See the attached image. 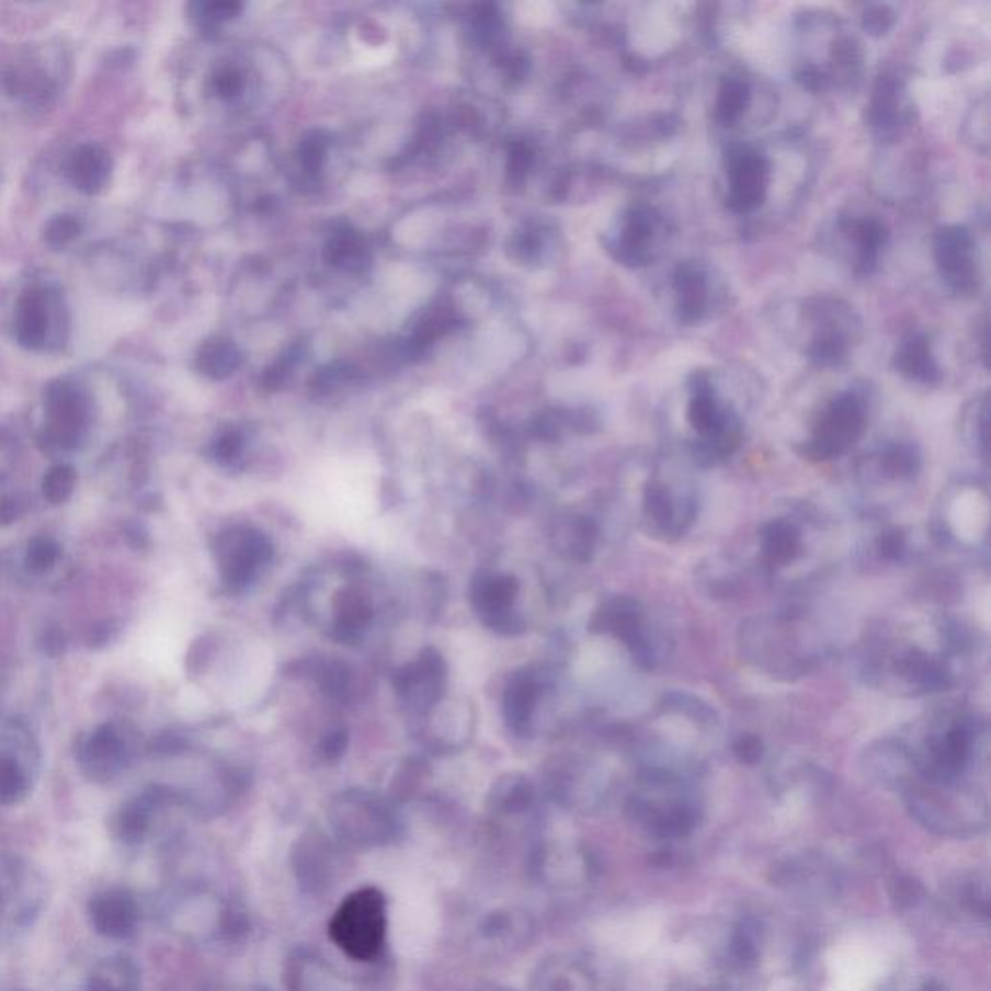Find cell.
<instances>
[{
    "label": "cell",
    "instance_id": "5",
    "mask_svg": "<svg viewBox=\"0 0 991 991\" xmlns=\"http://www.w3.org/2000/svg\"><path fill=\"white\" fill-rule=\"evenodd\" d=\"M823 525L808 508H790L765 520L758 531V570L775 581H790V571L813 563Z\"/></svg>",
    "mask_w": 991,
    "mask_h": 991
},
{
    "label": "cell",
    "instance_id": "3",
    "mask_svg": "<svg viewBox=\"0 0 991 991\" xmlns=\"http://www.w3.org/2000/svg\"><path fill=\"white\" fill-rule=\"evenodd\" d=\"M699 498L686 472L654 465L637 482L636 520L645 535L672 543L684 537L697 520Z\"/></svg>",
    "mask_w": 991,
    "mask_h": 991
},
{
    "label": "cell",
    "instance_id": "39",
    "mask_svg": "<svg viewBox=\"0 0 991 991\" xmlns=\"http://www.w3.org/2000/svg\"><path fill=\"white\" fill-rule=\"evenodd\" d=\"M25 877L24 869H20V867H14V872H12V877H10V884H4L2 879H0V920H2V912L7 909V897L14 892V887H16L22 879Z\"/></svg>",
    "mask_w": 991,
    "mask_h": 991
},
{
    "label": "cell",
    "instance_id": "14",
    "mask_svg": "<svg viewBox=\"0 0 991 991\" xmlns=\"http://www.w3.org/2000/svg\"><path fill=\"white\" fill-rule=\"evenodd\" d=\"M45 409L49 421L50 438L58 446H75L88 424V397L76 384L57 380L45 391Z\"/></svg>",
    "mask_w": 991,
    "mask_h": 991
},
{
    "label": "cell",
    "instance_id": "2",
    "mask_svg": "<svg viewBox=\"0 0 991 991\" xmlns=\"http://www.w3.org/2000/svg\"><path fill=\"white\" fill-rule=\"evenodd\" d=\"M738 649L743 661L777 680L808 676L823 657L818 631L798 612H778L742 622Z\"/></svg>",
    "mask_w": 991,
    "mask_h": 991
},
{
    "label": "cell",
    "instance_id": "9",
    "mask_svg": "<svg viewBox=\"0 0 991 991\" xmlns=\"http://www.w3.org/2000/svg\"><path fill=\"white\" fill-rule=\"evenodd\" d=\"M725 167L730 179L728 209L734 214H752L767 196V158L748 144H730L725 149Z\"/></svg>",
    "mask_w": 991,
    "mask_h": 991
},
{
    "label": "cell",
    "instance_id": "6",
    "mask_svg": "<svg viewBox=\"0 0 991 991\" xmlns=\"http://www.w3.org/2000/svg\"><path fill=\"white\" fill-rule=\"evenodd\" d=\"M591 629L624 645L637 669L654 670L667 661L670 639L636 596H612L593 614Z\"/></svg>",
    "mask_w": 991,
    "mask_h": 991
},
{
    "label": "cell",
    "instance_id": "17",
    "mask_svg": "<svg viewBox=\"0 0 991 991\" xmlns=\"http://www.w3.org/2000/svg\"><path fill=\"white\" fill-rule=\"evenodd\" d=\"M65 169L75 189L83 194H98L111 181L113 159L98 144H82L70 151Z\"/></svg>",
    "mask_w": 991,
    "mask_h": 991
},
{
    "label": "cell",
    "instance_id": "40",
    "mask_svg": "<svg viewBox=\"0 0 991 991\" xmlns=\"http://www.w3.org/2000/svg\"><path fill=\"white\" fill-rule=\"evenodd\" d=\"M348 748V734L345 732H333L328 736V740L323 742V752L328 758H339Z\"/></svg>",
    "mask_w": 991,
    "mask_h": 991
},
{
    "label": "cell",
    "instance_id": "33",
    "mask_svg": "<svg viewBox=\"0 0 991 991\" xmlns=\"http://www.w3.org/2000/svg\"><path fill=\"white\" fill-rule=\"evenodd\" d=\"M895 20H897V16H895L892 9L885 7V4H872L864 12L862 25H864L867 34L874 35V37H881V35L889 34V30L895 25Z\"/></svg>",
    "mask_w": 991,
    "mask_h": 991
},
{
    "label": "cell",
    "instance_id": "26",
    "mask_svg": "<svg viewBox=\"0 0 991 991\" xmlns=\"http://www.w3.org/2000/svg\"><path fill=\"white\" fill-rule=\"evenodd\" d=\"M752 100L750 83L742 78H722L719 88V98L715 105V118L725 126L734 124L745 113V109Z\"/></svg>",
    "mask_w": 991,
    "mask_h": 991
},
{
    "label": "cell",
    "instance_id": "15",
    "mask_svg": "<svg viewBox=\"0 0 991 991\" xmlns=\"http://www.w3.org/2000/svg\"><path fill=\"white\" fill-rule=\"evenodd\" d=\"M910 111L901 80L892 75L879 76L867 109V123L877 138H895L902 126L910 123Z\"/></svg>",
    "mask_w": 991,
    "mask_h": 991
},
{
    "label": "cell",
    "instance_id": "10",
    "mask_svg": "<svg viewBox=\"0 0 991 991\" xmlns=\"http://www.w3.org/2000/svg\"><path fill=\"white\" fill-rule=\"evenodd\" d=\"M934 257L943 283L955 295H972L978 289V264L972 235L960 225L943 227L935 235Z\"/></svg>",
    "mask_w": 991,
    "mask_h": 991
},
{
    "label": "cell",
    "instance_id": "31",
    "mask_svg": "<svg viewBox=\"0 0 991 991\" xmlns=\"http://www.w3.org/2000/svg\"><path fill=\"white\" fill-rule=\"evenodd\" d=\"M235 353L229 345L224 343H212L200 353L198 366L200 371L209 376H224L235 366Z\"/></svg>",
    "mask_w": 991,
    "mask_h": 991
},
{
    "label": "cell",
    "instance_id": "8",
    "mask_svg": "<svg viewBox=\"0 0 991 991\" xmlns=\"http://www.w3.org/2000/svg\"><path fill=\"white\" fill-rule=\"evenodd\" d=\"M331 939L356 960L376 957L386 932V904L380 891L361 889L349 895L330 925Z\"/></svg>",
    "mask_w": 991,
    "mask_h": 991
},
{
    "label": "cell",
    "instance_id": "37",
    "mask_svg": "<svg viewBox=\"0 0 991 991\" xmlns=\"http://www.w3.org/2000/svg\"><path fill=\"white\" fill-rule=\"evenodd\" d=\"M796 80L810 91L825 90L827 83H829V78L818 67L801 68L800 72L796 75Z\"/></svg>",
    "mask_w": 991,
    "mask_h": 991
},
{
    "label": "cell",
    "instance_id": "21",
    "mask_svg": "<svg viewBox=\"0 0 991 991\" xmlns=\"http://www.w3.org/2000/svg\"><path fill=\"white\" fill-rule=\"evenodd\" d=\"M140 990V970L133 958H105L93 968L90 980L83 991H138Z\"/></svg>",
    "mask_w": 991,
    "mask_h": 991
},
{
    "label": "cell",
    "instance_id": "32",
    "mask_svg": "<svg viewBox=\"0 0 991 991\" xmlns=\"http://www.w3.org/2000/svg\"><path fill=\"white\" fill-rule=\"evenodd\" d=\"M75 469L72 467H67V465H60V467H55L53 471L47 475V479H45V495L49 498L50 502H62V500H67L68 494L72 492V487H75Z\"/></svg>",
    "mask_w": 991,
    "mask_h": 991
},
{
    "label": "cell",
    "instance_id": "27",
    "mask_svg": "<svg viewBox=\"0 0 991 991\" xmlns=\"http://www.w3.org/2000/svg\"><path fill=\"white\" fill-rule=\"evenodd\" d=\"M517 581L513 578H488L480 581L475 591V603L480 611L492 616L508 612L513 599L517 595Z\"/></svg>",
    "mask_w": 991,
    "mask_h": 991
},
{
    "label": "cell",
    "instance_id": "30",
    "mask_svg": "<svg viewBox=\"0 0 991 991\" xmlns=\"http://www.w3.org/2000/svg\"><path fill=\"white\" fill-rule=\"evenodd\" d=\"M80 232H82V224L78 221V217L67 214L57 215L45 227V242L55 250L67 248L80 237Z\"/></svg>",
    "mask_w": 991,
    "mask_h": 991
},
{
    "label": "cell",
    "instance_id": "29",
    "mask_svg": "<svg viewBox=\"0 0 991 991\" xmlns=\"http://www.w3.org/2000/svg\"><path fill=\"white\" fill-rule=\"evenodd\" d=\"M27 793V778L12 758H0V801L16 804Z\"/></svg>",
    "mask_w": 991,
    "mask_h": 991
},
{
    "label": "cell",
    "instance_id": "23",
    "mask_svg": "<svg viewBox=\"0 0 991 991\" xmlns=\"http://www.w3.org/2000/svg\"><path fill=\"white\" fill-rule=\"evenodd\" d=\"M543 695V684L535 676L521 674L508 687L505 694V717L517 732H527L533 710Z\"/></svg>",
    "mask_w": 991,
    "mask_h": 991
},
{
    "label": "cell",
    "instance_id": "1",
    "mask_svg": "<svg viewBox=\"0 0 991 991\" xmlns=\"http://www.w3.org/2000/svg\"><path fill=\"white\" fill-rule=\"evenodd\" d=\"M968 636L955 619H932L930 631L879 628L858 657L867 686L904 697L939 694L955 684V659L968 651Z\"/></svg>",
    "mask_w": 991,
    "mask_h": 991
},
{
    "label": "cell",
    "instance_id": "22",
    "mask_svg": "<svg viewBox=\"0 0 991 991\" xmlns=\"http://www.w3.org/2000/svg\"><path fill=\"white\" fill-rule=\"evenodd\" d=\"M909 553L907 531L892 523H877L874 529L867 531L866 545L862 546V554L876 563H899Z\"/></svg>",
    "mask_w": 991,
    "mask_h": 991
},
{
    "label": "cell",
    "instance_id": "12",
    "mask_svg": "<svg viewBox=\"0 0 991 991\" xmlns=\"http://www.w3.org/2000/svg\"><path fill=\"white\" fill-rule=\"evenodd\" d=\"M62 298L45 287H32L20 297L14 312V338L27 351H43L49 348L53 331L62 316Z\"/></svg>",
    "mask_w": 991,
    "mask_h": 991
},
{
    "label": "cell",
    "instance_id": "4",
    "mask_svg": "<svg viewBox=\"0 0 991 991\" xmlns=\"http://www.w3.org/2000/svg\"><path fill=\"white\" fill-rule=\"evenodd\" d=\"M687 386L686 421L695 434L690 454L695 465L710 467L734 455L742 444V419L734 407L720 401L705 372H694Z\"/></svg>",
    "mask_w": 991,
    "mask_h": 991
},
{
    "label": "cell",
    "instance_id": "13",
    "mask_svg": "<svg viewBox=\"0 0 991 991\" xmlns=\"http://www.w3.org/2000/svg\"><path fill=\"white\" fill-rule=\"evenodd\" d=\"M661 215L653 207H629L622 217L618 232L608 240V250L619 264L641 267L653 262L654 242L661 229Z\"/></svg>",
    "mask_w": 991,
    "mask_h": 991
},
{
    "label": "cell",
    "instance_id": "34",
    "mask_svg": "<svg viewBox=\"0 0 991 991\" xmlns=\"http://www.w3.org/2000/svg\"><path fill=\"white\" fill-rule=\"evenodd\" d=\"M318 680L328 694L341 695L348 687L349 672L341 662H328L320 669Z\"/></svg>",
    "mask_w": 991,
    "mask_h": 991
},
{
    "label": "cell",
    "instance_id": "38",
    "mask_svg": "<svg viewBox=\"0 0 991 991\" xmlns=\"http://www.w3.org/2000/svg\"><path fill=\"white\" fill-rule=\"evenodd\" d=\"M240 449V438L237 434H225L224 438H219V442L215 444V455L221 459V462H229L232 459L235 455L239 454Z\"/></svg>",
    "mask_w": 991,
    "mask_h": 991
},
{
    "label": "cell",
    "instance_id": "35",
    "mask_svg": "<svg viewBox=\"0 0 991 991\" xmlns=\"http://www.w3.org/2000/svg\"><path fill=\"white\" fill-rule=\"evenodd\" d=\"M57 554L58 548L55 543L39 538V540H34V545L30 546L27 563H30L32 570H47L57 560Z\"/></svg>",
    "mask_w": 991,
    "mask_h": 991
},
{
    "label": "cell",
    "instance_id": "20",
    "mask_svg": "<svg viewBox=\"0 0 991 991\" xmlns=\"http://www.w3.org/2000/svg\"><path fill=\"white\" fill-rule=\"evenodd\" d=\"M844 232L856 244V273L869 275L876 270L881 248L887 242V229L876 217H856L843 221Z\"/></svg>",
    "mask_w": 991,
    "mask_h": 991
},
{
    "label": "cell",
    "instance_id": "16",
    "mask_svg": "<svg viewBox=\"0 0 991 991\" xmlns=\"http://www.w3.org/2000/svg\"><path fill=\"white\" fill-rule=\"evenodd\" d=\"M138 904L133 892L113 887L91 899L90 920L93 930L109 939H126L136 932Z\"/></svg>",
    "mask_w": 991,
    "mask_h": 991
},
{
    "label": "cell",
    "instance_id": "36",
    "mask_svg": "<svg viewBox=\"0 0 991 991\" xmlns=\"http://www.w3.org/2000/svg\"><path fill=\"white\" fill-rule=\"evenodd\" d=\"M734 753L738 760L748 765H753L763 758V742L760 736L742 734L734 742Z\"/></svg>",
    "mask_w": 991,
    "mask_h": 991
},
{
    "label": "cell",
    "instance_id": "11",
    "mask_svg": "<svg viewBox=\"0 0 991 991\" xmlns=\"http://www.w3.org/2000/svg\"><path fill=\"white\" fill-rule=\"evenodd\" d=\"M922 469V457L910 442H891L866 457L858 469V482L866 492L910 487Z\"/></svg>",
    "mask_w": 991,
    "mask_h": 991
},
{
    "label": "cell",
    "instance_id": "19",
    "mask_svg": "<svg viewBox=\"0 0 991 991\" xmlns=\"http://www.w3.org/2000/svg\"><path fill=\"white\" fill-rule=\"evenodd\" d=\"M892 366L904 378L925 386H935L942 381V371L932 355L930 341L922 333H912L902 341L892 358Z\"/></svg>",
    "mask_w": 991,
    "mask_h": 991
},
{
    "label": "cell",
    "instance_id": "18",
    "mask_svg": "<svg viewBox=\"0 0 991 991\" xmlns=\"http://www.w3.org/2000/svg\"><path fill=\"white\" fill-rule=\"evenodd\" d=\"M674 293H676V315L682 323H697L709 306V285L707 275L699 265L684 262L674 272Z\"/></svg>",
    "mask_w": 991,
    "mask_h": 991
},
{
    "label": "cell",
    "instance_id": "25",
    "mask_svg": "<svg viewBox=\"0 0 991 991\" xmlns=\"http://www.w3.org/2000/svg\"><path fill=\"white\" fill-rule=\"evenodd\" d=\"M158 793L144 796L138 801H133L128 806H124V810L118 813L115 821L116 839H121L124 844L138 843L144 839V834L148 831L149 813L151 808L158 801Z\"/></svg>",
    "mask_w": 991,
    "mask_h": 991
},
{
    "label": "cell",
    "instance_id": "24",
    "mask_svg": "<svg viewBox=\"0 0 991 991\" xmlns=\"http://www.w3.org/2000/svg\"><path fill=\"white\" fill-rule=\"evenodd\" d=\"M123 743L111 728H101L88 745V765L95 777H111L121 765Z\"/></svg>",
    "mask_w": 991,
    "mask_h": 991
},
{
    "label": "cell",
    "instance_id": "28",
    "mask_svg": "<svg viewBox=\"0 0 991 991\" xmlns=\"http://www.w3.org/2000/svg\"><path fill=\"white\" fill-rule=\"evenodd\" d=\"M988 396L983 394L980 399H976L975 403L967 407V411L962 414V438L967 442V446L980 455L983 462L988 459Z\"/></svg>",
    "mask_w": 991,
    "mask_h": 991
},
{
    "label": "cell",
    "instance_id": "7",
    "mask_svg": "<svg viewBox=\"0 0 991 991\" xmlns=\"http://www.w3.org/2000/svg\"><path fill=\"white\" fill-rule=\"evenodd\" d=\"M867 424V403L858 391L846 389L833 397L821 411L810 436L801 442L798 452L813 462H829L848 454L862 438Z\"/></svg>",
    "mask_w": 991,
    "mask_h": 991
}]
</instances>
